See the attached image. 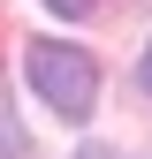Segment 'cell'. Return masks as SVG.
<instances>
[{
  "mask_svg": "<svg viewBox=\"0 0 152 159\" xmlns=\"http://www.w3.org/2000/svg\"><path fill=\"white\" fill-rule=\"evenodd\" d=\"M76 159H114V152H107V144H84V152H76Z\"/></svg>",
  "mask_w": 152,
  "mask_h": 159,
  "instance_id": "3",
  "label": "cell"
},
{
  "mask_svg": "<svg viewBox=\"0 0 152 159\" xmlns=\"http://www.w3.org/2000/svg\"><path fill=\"white\" fill-rule=\"evenodd\" d=\"M145 91H152V46H145Z\"/></svg>",
  "mask_w": 152,
  "mask_h": 159,
  "instance_id": "4",
  "label": "cell"
},
{
  "mask_svg": "<svg viewBox=\"0 0 152 159\" xmlns=\"http://www.w3.org/2000/svg\"><path fill=\"white\" fill-rule=\"evenodd\" d=\"M53 8H61V15H84V8H91V0H53Z\"/></svg>",
  "mask_w": 152,
  "mask_h": 159,
  "instance_id": "2",
  "label": "cell"
},
{
  "mask_svg": "<svg viewBox=\"0 0 152 159\" xmlns=\"http://www.w3.org/2000/svg\"><path fill=\"white\" fill-rule=\"evenodd\" d=\"M31 91L46 98L61 121H84L91 98H99V68H91V53H84V46L38 38V46H31Z\"/></svg>",
  "mask_w": 152,
  "mask_h": 159,
  "instance_id": "1",
  "label": "cell"
}]
</instances>
